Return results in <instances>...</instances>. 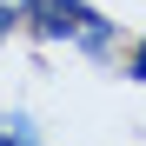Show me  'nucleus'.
<instances>
[{"mask_svg":"<svg viewBox=\"0 0 146 146\" xmlns=\"http://www.w3.org/2000/svg\"><path fill=\"white\" fill-rule=\"evenodd\" d=\"M20 27L46 46H73L86 60H106L119 46V27L100 7H86V0H20Z\"/></svg>","mask_w":146,"mask_h":146,"instance_id":"f257e3e1","label":"nucleus"},{"mask_svg":"<svg viewBox=\"0 0 146 146\" xmlns=\"http://www.w3.org/2000/svg\"><path fill=\"white\" fill-rule=\"evenodd\" d=\"M0 146H40V126H33V113H0Z\"/></svg>","mask_w":146,"mask_h":146,"instance_id":"f03ea898","label":"nucleus"},{"mask_svg":"<svg viewBox=\"0 0 146 146\" xmlns=\"http://www.w3.org/2000/svg\"><path fill=\"white\" fill-rule=\"evenodd\" d=\"M126 80H133V86H146V33L126 46Z\"/></svg>","mask_w":146,"mask_h":146,"instance_id":"7ed1b4c3","label":"nucleus"},{"mask_svg":"<svg viewBox=\"0 0 146 146\" xmlns=\"http://www.w3.org/2000/svg\"><path fill=\"white\" fill-rule=\"evenodd\" d=\"M13 27H20V0H0V40H13Z\"/></svg>","mask_w":146,"mask_h":146,"instance_id":"20e7f679","label":"nucleus"}]
</instances>
